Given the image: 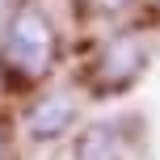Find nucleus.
<instances>
[{
	"instance_id": "f03ea898",
	"label": "nucleus",
	"mask_w": 160,
	"mask_h": 160,
	"mask_svg": "<svg viewBox=\"0 0 160 160\" xmlns=\"http://www.w3.org/2000/svg\"><path fill=\"white\" fill-rule=\"evenodd\" d=\"M76 160H143V139L127 118L97 122L76 139Z\"/></svg>"
},
{
	"instance_id": "7ed1b4c3",
	"label": "nucleus",
	"mask_w": 160,
	"mask_h": 160,
	"mask_svg": "<svg viewBox=\"0 0 160 160\" xmlns=\"http://www.w3.org/2000/svg\"><path fill=\"white\" fill-rule=\"evenodd\" d=\"M143 63H148V55L139 47V38H118L97 59V84L101 88H122V84H131V80L143 72Z\"/></svg>"
},
{
	"instance_id": "423d86ee",
	"label": "nucleus",
	"mask_w": 160,
	"mask_h": 160,
	"mask_svg": "<svg viewBox=\"0 0 160 160\" xmlns=\"http://www.w3.org/2000/svg\"><path fill=\"white\" fill-rule=\"evenodd\" d=\"M0 160H4V135H0Z\"/></svg>"
},
{
	"instance_id": "20e7f679",
	"label": "nucleus",
	"mask_w": 160,
	"mask_h": 160,
	"mask_svg": "<svg viewBox=\"0 0 160 160\" xmlns=\"http://www.w3.org/2000/svg\"><path fill=\"white\" fill-rule=\"evenodd\" d=\"M76 122V101L68 93H55V97H47V101H38L30 110V135L34 139H59L68 127Z\"/></svg>"
},
{
	"instance_id": "39448f33",
	"label": "nucleus",
	"mask_w": 160,
	"mask_h": 160,
	"mask_svg": "<svg viewBox=\"0 0 160 160\" xmlns=\"http://www.w3.org/2000/svg\"><path fill=\"white\" fill-rule=\"evenodd\" d=\"M97 8H122V4H131V0H93Z\"/></svg>"
},
{
	"instance_id": "f257e3e1",
	"label": "nucleus",
	"mask_w": 160,
	"mask_h": 160,
	"mask_svg": "<svg viewBox=\"0 0 160 160\" xmlns=\"http://www.w3.org/2000/svg\"><path fill=\"white\" fill-rule=\"evenodd\" d=\"M0 63L17 84L42 80L55 63V25L38 4H21L8 17L4 42H0Z\"/></svg>"
}]
</instances>
